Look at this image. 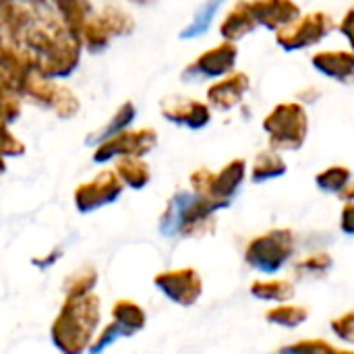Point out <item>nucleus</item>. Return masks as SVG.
<instances>
[{
	"instance_id": "1",
	"label": "nucleus",
	"mask_w": 354,
	"mask_h": 354,
	"mask_svg": "<svg viewBox=\"0 0 354 354\" xmlns=\"http://www.w3.org/2000/svg\"><path fill=\"white\" fill-rule=\"evenodd\" d=\"M100 322V301L89 292L68 297L52 326V340L64 354H81L89 348L93 330Z\"/></svg>"
},
{
	"instance_id": "2",
	"label": "nucleus",
	"mask_w": 354,
	"mask_h": 354,
	"mask_svg": "<svg viewBox=\"0 0 354 354\" xmlns=\"http://www.w3.org/2000/svg\"><path fill=\"white\" fill-rule=\"evenodd\" d=\"M216 209V203L207 201L205 197H199L197 193H178L162 216L160 230L166 236L195 234L203 230L207 222H212V212Z\"/></svg>"
},
{
	"instance_id": "3",
	"label": "nucleus",
	"mask_w": 354,
	"mask_h": 354,
	"mask_svg": "<svg viewBox=\"0 0 354 354\" xmlns=\"http://www.w3.org/2000/svg\"><path fill=\"white\" fill-rule=\"evenodd\" d=\"M295 239L290 230H272L251 241L247 249V261L251 268L263 274H276L292 255Z\"/></svg>"
},
{
	"instance_id": "4",
	"label": "nucleus",
	"mask_w": 354,
	"mask_h": 354,
	"mask_svg": "<svg viewBox=\"0 0 354 354\" xmlns=\"http://www.w3.org/2000/svg\"><path fill=\"white\" fill-rule=\"evenodd\" d=\"M270 133V141L280 149H299L307 135V116L305 110L297 104L278 106L263 122Z\"/></svg>"
},
{
	"instance_id": "5",
	"label": "nucleus",
	"mask_w": 354,
	"mask_h": 354,
	"mask_svg": "<svg viewBox=\"0 0 354 354\" xmlns=\"http://www.w3.org/2000/svg\"><path fill=\"white\" fill-rule=\"evenodd\" d=\"M243 176H245V162L234 160L220 174H209L207 170L195 172L191 183L199 197H205L218 207H224L230 201V197L236 193V189L241 187Z\"/></svg>"
},
{
	"instance_id": "6",
	"label": "nucleus",
	"mask_w": 354,
	"mask_h": 354,
	"mask_svg": "<svg viewBox=\"0 0 354 354\" xmlns=\"http://www.w3.org/2000/svg\"><path fill=\"white\" fill-rule=\"evenodd\" d=\"M156 286L174 303L189 307L201 297V278L195 270H174L156 276Z\"/></svg>"
},
{
	"instance_id": "7",
	"label": "nucleus",
	"mask_w": 354,
	"mask_h": 354,
	"mask_svg": "<svg viewBox=\"0 0 354 354\" xmlns=\"http://www.w3.org/2000/svg\"><path fill=\"white\" fill-rule=\"evenodd\" d=\"M122 191V183L114 172H102L91 183L81 185L75 193V203L79 212H91L106 203H112Z\"/></svg>"
},
{
	"instance_id": "8",
	"label": "nucleus",
	"mask_w": 354,
	"mask_h": 354,
	"mask_svg": "<svg viewBox=\"0 0 354 354\" xmlns=\"http://www.w3.org/2000/svg\"><path fill=\"white\" fill-rule=\"evenodd\" d=\"M153 145H156V133L149 129L137 133H118L95 151V162H104L114 156L139 158L145 151H149Z\"/></svg>"
},
{
	"instance_id": "9",
	"label": "nucleus",
	"mask_w": 354,
	"mask_h": 354,
	"mask_svg": "<svg viewBox=\"0 0 354 354\" xmlns=\"http://www.w3.org/2000/svg\"><path fill=\"white\" fill-rule=\"evenodd\" d=\"M330 21L326 15L315 12L307 19H303L297 27H286L280 35L278 41L286 48V50H297L309 44H315L317 39H322L328 33Z\"/></svg>"
},
{
	"instance_id": "10",
	"label": "nucleus",
	"mask_w": 354,
	"mask_h": 354,
	"mask_svg": "<svg viewBox=\"0 0 354 354\" xmlns=\"http://www.w3.org/2000/svg\"><path fill=\"white\" fill-rule=\"evenodd\" d=\"M249 10H251V17L255 23L261 21L268 27L286 25L299 15L297 4L290 0H257L253 4H249Z\"/></svg>"
},
{
	"instance_id": "11",
	"label": "nucleus",
	"mask_w": 354,
	"mask_h": 354,
	"mask_svg": "<svg viewBox=\"0 0 354 354\" xmlns=\"http://www.w3.org/2000/svg\"><path fill=\"white\" fill-rule=\"evenodd\" d=\"M236 58V50L226 44V46H218L214 50H209L207 54H203L197 62H195V71L201 77H220L226 71L232 68Z\"/></svg>"
},
{
	"instance_id": "12",
	"label": "nucleus",
	"mask_w": 354,
	"mask_h": 354,
	"mask_svg": "<svg viewBox=\"0 0 354 354\" xmlns=\"http://www.w3.org/2000/svg\"><path fill=\"white\" fill-rule=\"evenodd\" d=\"M247 87H249L247 77L245 75H234L230 79H224V81L216 83L209 89V100L218 108H232L234 104L241 102V97L247 91Z\"/></svg>"
},
{
	"instance_id": "13",
	"label": "nucleus",
	"mask_w": 354,
	"mask_h": 354,
	"mask_svg": "<svg viewBox=\"0 0 354 354\" xmlns=\"http://www.w3.org/2000/svg\"><path fill=\"white\" fill-rule=\"evenodd\" d=\"M164 116L178 122V124H187L191 129H199L203 124H207L209 120V112L203 104L199 102H180L174 104L172 108L164 110Z\"/></svg>"
},
{
	"instance_id": "14",
	"label": "nucleus",
	"mask_w": 354,
	"mask_h": 354,
	"mask_svg": "<svg viewBox=\"0 0 354 354\" xmlns=\"http://www.w3.org/2000/svg\"><path fill=\"white\" fill-rule=\"evenodd\" d=\"M315 66L330 75V77H338V79H348L353 73V56L346 52H324L319 56H315Z\"/></svg>"
},
{
	"instance_id": "15",
	"label": "nucleus",
	"mask_w": 354,
	"mask_h": 354,
	"mask_svg": "<svg viewBox=\"0 0 354 354\" xmlns=\"http://www.w3.org/2000/svg\"><path fill=\"white\" fill-rule=\"evenodd\" d=\"M112 317H114V324H118L122 330L129 332V336H133L145 326V313L133 301H118L112 309Z\"/></svg>"
},
{
	"instance_id": "16",
	"label": "nucleus",
	"mask_w": 354,
	"mask_h": 354,
	"mask_svg": "<svg viewBox=\"0 0 354 354\" xmlns=\"http://www.w3.org/2000/svg\"><path fill=\"white\" fill-rule=\"evenodd\" d=\"M251 292L261 301H274L284 303L295 295V288L286 280H274V282H255L251 286Z\"/></svg>"
},
{
	"instance_id": "17",
	"label": "nucleus",
	"mask_w": 354,
	"mask_h": 354,
	"mask_svg": "<svg viewBox=\"0 0 354 354\" xmlns=\"http://www.w3.org/2000/svg\"><path fill=\"white\" fill-rule=\"evenodd\" d=\"M118 174L120 178L133 187V189H141L147 185L149 180V168L145 166V162H141L139 158H124L118 164Z\"/></svg>"
},
{
	"instance_id": "18",
	"label": "nucleus",
	"mask_w": 354,
	"mask_h": 354,
	"mask_svg": "<svg viewBox=\"0 0 354 354\" xmlns=\"http://www.w3.org/2000/svg\"><path fill=\"white\" fill-rule=\"evenodd\" d=\"M253 25H255V21H253V17H251L249 4H241V6H236V8L228 15V19L224 21L222 31H224L226 37L234 39V37L245 35L247 31H251Z\"/></svg>"
},
{
	"instance_id": "19",
	"label": "nucleus",
	"mask_w": 354,
	"mask_h": 354,
	"mask_svg": "<svg viewBox=\"0 0 354 354\" xmlns=\"http://www.w3.org/2000/svg\"><path fill=\"white\" fill-rule=\"evenodd\" d=\"M284 170H286V164L282 162V158L272 151H266V153H259V158L253 166V180L263 183L268 178L284 174Z\"/></svg>"
},
{
	"instance_id": "20",
	"label": "nucleus",
	"mask_w": 354,
	"mask_h": 354,
	"mask_svg": "<svg viewBox=\"0 0 354 354\" xmlns=\"http://www.w3.org/2000/svg\"><path fill=\"white\" fill-rule=\"evenodd\" d=\"M307 309L305 307H299V305H280L276 309H270L266 313V317L272 322V324H278V326H284V328H297L301 326L305 319H307Z\"/></svg>"
},
{
	"instance_id": "21",
	"label": "nucleus",
	"mask_w": 354,
	"mask_h": 354,
	"mask_svg": "<svg viewBox=\"0 0 354 354\" xmlns=\"http://www.w3.org/2000/svg\"><path fill=\"white\" fill-rule=\"evenodd\" d=\"M317 185L330 193H342V189H351V170L342 166H334L317 176Z\"/></svg>"
},
{
	"instance_id": "22",
	"label": "nucleus",
	"mask_w": 354,
	"mask_h": 354,
	"mask_svg": "<svg viewBox=\"0 0 354 354\" xmlns=\"http://www.w3.org/2000/svg\"><path fill=\"white\" fill-rule=\"evenodd\" d=\"M278 354H353V353L336 351L334 346H330L328 342H322V340H307V342H299V344L286 346V348H282Z\"/></svg>"
},
{
	"instance_id": "23",
	"label": "nucleus",
	"mask_w": 354,
	"mask_h": 354,
	"mask_svg": "<svg viewBox=\"0 0 354 354\" xmlns=\"http://www.w3.org/2000/svg\"><path fill=\"white\" fill-rule=\"evenodd\" d=\"M332 268V257L328 253H315L299 261L297 272L299 274H324Z\"/></svg>"
},
{
	"instance_id": "24",
	"label": "nucleus",
	"mask_w": 354,
	"mask_h": 354,
	"mask_svg": "<svg viewBox=\"0 0 354 354\" xmlns=\"http://www.w3.org/2000/svg\"><path fill=\"white\" fill-rule=\"evenodd\" d=\"M133 114H135L133 106H131V104H124V106L118 110V114L114 116V120L104 129V133L100 135V141H104V139H108V137H112V135H118V133L133 120Z\"/></svg>"
},
{
	"instance_id": "25",
	"label": "nucleus",
	"mask_w": 354,
	"mask_h": 354,
	"mask_svg": "<svg viewBox=\"0 0 354 354\" xmlns=\"http://www.w3.org/2000/svg\"><path fill=\"white\" fill-rule=\"evenodd\" d=\"M220 2H222V0H212L209 4H205V8L195 17V21L191 23V27H187V31H185L183 35H197V33L205 31V29L209 27V21L214 19V12L218 10Z\"/></svg>"
},
{
	"instance_id": "26",
	"label": "nucleus",
	"mask_w": 354,
	"mask_h": 354,
	"mask_svg": "<svg viewBox=\"0 0 354 354\" xmlns=\"http://www.w3.org/2000/svg\"><path fill=\"white\" fill-rule=\"evenodd\" d=\"M95 284V272L93 270H87V272H81L73 278V284L68 286V297H83V295H89L91 288Z\"/></svg>"
},
{
	"instance_id": "27",
	"label": "nucleus",
	"mask_w": 354,
	"mask_h": 354,
	"mask_svg": "<svg viewBox=\"0 0 354 354\" xmlns=\"http://www.w3.org/2000/svg\"><path fill=\"white\" fill-rule=\"evenodd\" d=\"M353 313H346L344 317L334 322V332L342 338V340H353Z\"/></svg>"
},
{
	"instance_id": "28",
	"label": "nucleus",
	"mask_w": 354,
	"mask_h": 354,
	"mask_svg": "<svg viewBox=\"0 0 354 354\" xmlns=\"http://www.w3.org/2000/svg\"><path fill=\"white\" fill-rule=\"evenodd\" d=\"M342 228L346 234H353L354 226H353V205L346 203V209H344V222H342Z\"/></svg>"
}]
</instances>
